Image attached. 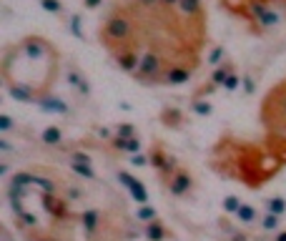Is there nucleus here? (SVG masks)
<instances>
[{
    "label": "nucleus",
    "instance_id": "nucleus-1",
    "mask_svg": "<svg viewBox=\"0 0 286 241\" xmlns=\"http://www.w3.org/2000/svg\"><path fill=\"white\" fill-rule=\"evenodd\" d=\"M211 168L249 188H261L284 168V163L276 161L263 143L259 146L246 138L224 136L211 148Z\"/></svg>",
    "mask_w": 286,
    "mask_h": 241
},
{
    "label": "nucleus",
    "instance_id": "nucleus-2",
    "mask_svg": "<svg viewBox=\"0 0 286 241\" xmlns=\"http://www.w3.org/2000/svg\"><path fill=\"white\" fill-rule=\"evenodd\" d=\"M221 8L254 35L269 33L286 20V0H221Z\"/></svg>",
    "mask_w": 286,
    "mask_h": 241
},
{
    "label": "nucleus",
    "instance_id": "nucleus-3",
    "mask_svg": "<svg viewBox=\"0 0 286 241\" xmlns=\"http://www.w3.org/2000/svg\"><path fill=\"white\" fill-rule=\"evenodd\" d=\"M101 46L116 55L121 51H133L136 46V15L126 0H116L113 8L105 13L103 23L98 26Z\"/></svg>",
    "mask_w": 286,
    "mask_h": 241
},
{
    "label": "nucleus",
    "instance_id": "nucleus-4",
    "mask_svg": "<svg viewBox=\"0 0 286 241\" xmlns=\"http://www.w3.org/2000/svg\"><path fill=\"white\" fill-rule=\"evenodd\" d=\"M259 121L263 126V134H276L286 128V78L274 83L263 96L259 106Z\"/></svg>",
    "mask_w": 286,
    "mask_h": 241
},
{
    "label": "nucleus",
    "instance_id": "nucleus-5",
    "mask_svg": "<svg viewBox=\"0 0 286 241\" xmlns=\"http://www.w3.org/2000/svg\"><path fill=\"white\" fill-rule=\"evenodd\" d=\"M148 161H151L153 168H156L158 179H161L163 184H168V181L176 176V173H179V168H181V166H179V159H176L163 143H153V146H151Z\"/></svg>",
    "mask_w": 286,
    "mask_h": 241
},
{
    "label": "nucleus",
    "instance_id": "nucleus-6",
    "mask_svg": "<svg viewBox=\"0 0 286 241\" xmlns=\"http://www.w3.org/2000/svg\"><path fill=\"white\" fill-rule=\"evenodd\" d=\"M68 163H71V168L76 171V176H80V179H85V181H96V168H93V161H91V156H88V153L73 151L71 156H68Z\"/></svg>",
    "mask_w": 286,
    "mask_h": 241
},
{
    "label": "nucleus",
    "instance_id": "nucleus-7",
    "mask_svg": "<svg viewBox=\"0 0 286 241\" xmlns=\"http://www.w3.org/2000/svg\"><path fill=\"white\" fill-rule=\"evenodd\" d=\"M263 146L276 161L286 163V128L276 131V134H263Z\"/></svg>",
    "mask_w": 286,
    "mask_h": 241
},
{
    "label": "nucleus",
    "instance_id": "nucleus-8",
    "mask_svg": "<svg viewBox=\"0 0 286 241\" xmlns=\"http://www.w3.org/2000/svg\"><path fill=\"white\" fill-rule=\"evenodd\" d=\"M118 179H121V184L128 188V193L133 196V201H138V206H146L151 199H148V188L136 179V176H130L128 171H118Z\"/></svg>",
    "mask_w": 286,
    "mask_h": 241
},
{
    "label": "nucleus",
    "instance_id": "nucleus-9",
    "mask_svg": "<svg viewBox=\"0 0 286 241\" xmlns=\"http://www.w3.org/2000/svg\"><path fill=\"white\" fill-rule=\"evenodd\" d=\"M168 186V191L176 196V199H183V196H188L191 193V188H193V176H191V171L188 168H179V173L166 184Z\"/></svg>",
    "mask_w": 286,
    "mask_h": 241
},
{
    "label": "nucleus",
    "instance_id": "nucleus-10",
    "mask_svg": "<svg viewBox=\"0 0 286 241\" xmlns=\"http://www.w3.org/2000/svg\"><path fill=\"white\" fill-rule=\"evenodd\" d=\"M111 58L116 60V65L123 73H130V76L138 71V63H141V53H136V51H121V53H116Z\"/></svg>",
    "mask_w": 286,
    "mask_h": 241
},
{
    "label": "nucleus",
    "instance_id": "nucleus-11",
    "mask_svg": "<svg viewBox=\"0 0 286 241\" xmlns=\"http://www.w3.org/2000/svg\"><path fill=\"white\" fill-rule=\"evenodd\" d=\"M38 108H40L43 113H53V116H65V113L71 111L68 103L60 101V98H55V96H51V93L43 96V98L38 101Z\"/></svg>",
    "mask_w": 286,
    "mask_h": 241
},
{
    "label": "nucleus",
    "instance_id": "nucleus-12",
    "mask_svg": "<svg viewBox=\"0 0 286 241\" xmlns=\"http://www.w3.org/2000/svg\"><path fill=\"white\" fill-rule=\"evenodd\" d=\"M65 78H68V83L73 85V88H76L83 98L91 96V83H88L85 73H83V71H78L76 65H68V73H65Z\"/></svg>",
    "mask_w": 286,
    "mask_h": 241
},
{
    "label": "nucleus",
    "instance_id": "nucleus-13",
    "mask_svg": "<svg viewBox=\"0 0 286 241\" xmlns=\"http://www.w3.org/2000/svg\"><path fill=\"white\" fill-rule=\"evenodd\" d=\"M108 146H111V151L116 153H130V156H136V153L141 151V138H121V136H113L111 141H108Z\"/></svg>",
    "mask_w": 286,
    "mask_h": 241
},
{
    "label": "nucleus",
    "instance_id": "nucleus-14",
    "mask_svg": "<svg viewBox=\"0 0 286 241\" xmlns=\"http://www.w3.org/2000/svg\"><path fill=\"white\" fill-rule=\"evenodd\" d=\"M161 123L166 128H183L186 126V116L181 113V108H173V106H166L161 111Z\"/></svg>",
    "mask_w": 286,
    "mask_h": 241
},
{
    "label": "nucleus",
    "instance_id": "nucleus-15",
    "mask_svg": "<svg viewBox=\"0 0 286 241\" xmlns=\"http://www.w3.org/2000/svg\"><path fill=\"white\" fill-rule=\"evenodd\" d=\"M179 8L183 15L188 18H199V20H206V5H204V0H179Z\"/></svg>",
    "mask_w": 286,
    "mask_h": 241
},
{
    "label": "nucleus",
    "instance_id": "nucleus-16",
    "mask_svg": "<svg viewBox=\"0 0 286 241\" xmlns=\"http://www.w3.org/2000/svg\"><path fill=\"white\" fill-rule=\"evenodd\" d=\"M193 71L186 68V65H173V68H168L166 78H163V85H181L186 80H191Z\"/></svg>",
    "mask_w": 286,
    "mask_h": 241
},
{
    "label": "nucleus",
    "instance_id": "nucleus-17",
    "mask_svg": "<svg viewBox=\"0 0 286 241\" xmlns=\"http://www.w3.org/2000/svg\"><path fill=\"white\" fill-rule=\"evenodd\" d=\"M234 73V63L231 60H226V63H221L218 68L211 73V78H208V83L213 85V88H224V83L229 80V76Z\"/></svg>",
    "mask_w": 286,
    "mask_h": 241
},
{
    "label": "nucleus",
    "instance_id": "nucleus-18",
    "mask_svg": "<svg viewBox=\"0 0 286 241\" xmlns=\"http://www.w3.org/2000/svg\"><path fill=\"white\" fill-rule=\"evenodd\" d=\"M60 141H63L60 126H48V128H43V134H40V143H43V146H58Z\"/></svg>",
    "mask_w": 286,
    "mask_h": 241
},
{
    "label": "nucleus",
    "instance_id": "nucleus-19",
    "mask_svg": "<svg viewBox=\"0 0 286 241\" xmlns=\"http://www.w3.org/2000/svg\"><path fill=\"white\" fill-rule=\"evenodd\" d=\"M143 234H146V239H148V241H163V239H166V226H163L161 218H156V221L146 224Z\"/></svg>",
    "mask_w": 286,
    "mask_h": 241
},
{
    "label": "nucleus",
    "instance_id": "nucleus-20",
    "mask_svg": "<svg viewBox=\"0 0 286 241\" xmlns=\"http://www.w3.org/2000/svg\"><path fill=\"white\" fill-rule=\"evenodd\" d=\"M259 224H261V231H279L281 229V216L266 211V214H261V221Z\"/></svg>",
    "mask_w": 286,
    "mask_h": 241
},
{
    "label": "nucleus",
    "instance_id": "nucleus-21",
    "mask_svg": "<svg viewBox=\"0 0 286 241\" xmlns=\"http://www.w3.org/2000/svg\"><path fill=\"white\" fill-rule=\"evenodd\" d=\"M236 218H238L241 224H256V221H259V214H256V209H254V206L241 204V209L236 211Z\"/></svg>",
    "mask_w": 286,
    "mask_h": 241
},
{
    "label": "nucleus",
    "instance_id": "nucleus-22",
    "mask_svg": "<svg viewBox=\"0 0 286 241\" xmlns=\"http://www.w3.org/2000/svg\"><path fill=\"white\" fill-rule=\"evenodd\" d=\"M266 211H271L276 216H284L286 214V199L284 196H271V199L266 201Z\"/></svg>",
    "mask_w": 286,
    "mask_h": 241
},
{
    "label": "nucleus",
    "instance_id": "nucleus-23",
    "mask_svg": "<svg viewBox=\"0 0 286 241\" xmlns=\"http://www.w3.org/2000/svg\"><path fill=\"white\" fill-rule=\"evenodd\" d=\"M60 196L63 199H68V201H78L80 196H83V191H80V186H76V184H60Z\"/></svg>",
    "mask_w": 286,
    "mask_h": 241
},
{
    "label": "nucleus",
    "instance_id": "nucleus-24",
    "mask_svg": "<svg viewBox=\"0 0 286 241\" xmlns=\"http://www.w3.org/2000/svg\"><path fill=\"white\" fill-rule=\"evenodd\" d=\"M136 218H138V221H146V224H151V221H156V218H158V214H156V209H153L151 204H146V206H138V211H136Z\"/></svg>",
    "mask_w": 286,
    "mask_h": 241
},
{
    "label": "nucleus",
    "instance_id": "nucleus-25",
    "mask_svg": "<svg viewBox=\"0 0 286 241\" xmlns=\"http://www.w3.org/2000/svg\"><path fill=\"white\" fill-rule=\"evenodd\" d=\"M191 108H193V113H199V116H211L213 113V106L208 101H204V98H193Z\"/></svg>",
    "mask_w": 286,
    "mask_h": 241
},
{
    "label": "nucleus",
    "instance_id": "nucleus-26",
    "mask_svg": "<svg viewBox=\"0 0 286 241\" xmlns=\"http://www.w3.org/2000/svg\"><path fill=\"white\" fill-rule=\"evenodd\" d=\"M40 8L46 13H53V15H63L65 13V5L60 3V0H38Z\"/></svg>",
    "mask_w": 286,
    "mask_h": 241
},
{
    "label": "nucleus",
    "instance_id": "nucleus-27",
    "mask_svg": "<svg viewBox=\"0 0 286 241\" xmlns=\"http://www.w3.org/2000/svg\"><path fill=\"white\" fill-rule=\"evenodd\" d=\"M116 136H121V138H136L138 134H136V128L130 126V123H116Z\"/></svg>",
    "mask_w": 286,
    "mask_h": 241
},
{
    "label": "nucleus",
    "instance_id": "nucleus-28",
    "mask_svg": "<svg viewBox=\"0 0 286 241\" xmlns=\"http://www.w3.org/2000/svg\"><path fill=\"white\" fill-rule=\"evenodd\" d=\"M224 55H226L224 46H213V48H211V55H208V63L218 68V63H221V58H224Z\"/></svg>",
    "mask_w": 286,
    "mask_h": 241
},
{
    "label": "nucleus",
    "instance_id": "nucleus-29",
    "mask_svg": "<svg viewBox=\"0 0 286 241\" xmlns=\"http://www.w3.org/2000/svg\"><path fill=\"white\" fill-rule=\"evenodd\" d=\"M224 209H226V214H236L241 209L238 196H226V199H224Z\"/></svg>",
    "mask_w": 286,
    "mask_h": 241
},
{
    "label": "nucleus",
    "instance_id": "nucleus-30",
    "mask_svg": "<svg viewBox=\"0 0 286 241\" xmlns=\"http://www.w3.org/2000/svg\"><path fill=\"white\" fill-rule=\"evenodd\" d=\"M241 83H244V78L236 76V73H231V76H229V80L224 83V91H229V93H231V91H236V88H238Z\"/></svg>",
    "mask_w": 286,
    "mask_h": 241
},
{
    "label": "nucleus",
    "instance_id": "nucleus-31",
    "mask_svg": "<svg viewBox=\"0 0 286 241\" xmlns=\"http://www.w3.org/2000/svg\"><path fill=\"white\" fill-rule=\"evenodd\" d=\"M146 163H151L148 161V153H136V156H130V166H146Z\"/></svg>",
    "mask_w": 286,
    "mask_h": 241
},
{
    "label": "nucleus",
    "instance_id": "nucleus-32",
    "mask_svg": "<svg viewBox=\"0 0 286 241\" xmlns=\"http://www.w3.org/2000/svg\"><path fill=\"white\" fill-rule=\"evenodd\" d=\"M71 30H73V35L83 38V28H80V15H73V18H71Z\"/></svg>",
    "mask_w": 286,
    "mask_h": 241
},
{
    "label": "nucleus",
    "instance_id": "nucleus-33",
    "mask_svg": "<svg viewBox=\"0 0 286 241\" xmlns=\"http://www.w3.org/2000/svg\"><path fill=\"white\" fill-rule=\"evenodd\" d=\"M10 128H13V118L8 113H3V116H0V131L5 134V131H10Z\"/></svg>",
    "mask_w": 286,
    "mask_h": 241
},
{
    "label": "nucleus",
    "instance_id": "nucleus-34",
    "mask_svg": "<svg viewBox=\"0 0 286 241\" xmlns=\"http://www.w3.org/2000/svg\"><path fill=\"white\" fill-rule=\"evenodd\" d=\"M244 91H246L249 96L256 91V83H254V78H251V76H246V78H244Z\"/></svg>",
    "mask_w": 286,
    "mask_h": 241
},
{
    "label": "nucleus",
    "instance_id": "nucleus-35",
    "mask_svg": "<svg viewBox=\"0 0 286 241\" xmlns=\"http://www.w3.org/2000/svg\"><path fill=\"white\" fill-rule=\"evenodd\" d=\"M101 3H103V0H83L85 10H96V8H101Z\"/></svg>",
    "mask_w": 286,
    "mask_h": 241
},
{
    "label": "nucleus",
    "instance_id": "nucleus-36",
    "mask_svg": "<svg viewBox=\"0 0 286 241\" xmlns=\"http://www.w3.org/2000/svg\"><path fill=\"white\" fill-rule=\"evenodd\" d=\"M231 241H251V239H249L246 234H234V236H231Z\"/></svg>",
    "mask_w": 286,
    "mask_h": 241
},
{
    "label": "nucleus",
    "instance_id": "nucleus-37",
    "mask_svg": "<svg viewBox=\"0 0 286 241\" xmlns=\"http://www.w3.org/2000/svg\"><path fill=\"white\" fill-rule=\"evenodd\" d=\"M161 5H166V8H176V5H179V0H161Z\"/></svg>",
    "mask_w": 286,
    "mask_h": 241
},
{
    "label": "nucleus",
    "instance_id": "nucleus-38",
    "mask_svg": "<svg viewBox=\"0 0 286 241\" xmlns=\"http://www.w3.org/2000/svg\"><path fill=\"white\" fill-rule=\"evenodd\" d=\"M274 241H286V231H279V234H276V239H274Z\"/></svg>",
    "mask_w": 286,
    "mask_h": 241
},
{
    "label": "nucleus",
    "instance_id": "nucleus-39",
    "mask_svg": "<svg viewBox=\"0 0 286 241\" xmlns=\"http://www.w3.org/2000/svg\"><path fill=\"white\" fill-rule=\"evenodd\" d=\"M28 241H43V239H35V236H28Z\"/></svg>",
    "mask_w": 286,
    "mask_h": 241
}]
</instances>
